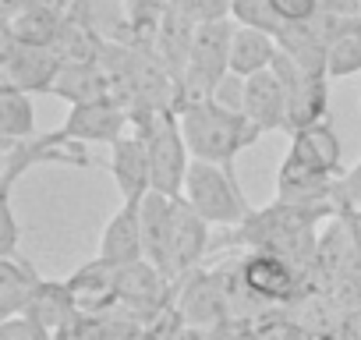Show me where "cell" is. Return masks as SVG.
<instances>
[{"label":"cell","instance_id":"obj_13","mask_svg":"<svg viewBox=\"0 0 361 340\" xmlns=\"http://www.w3.org/2000/svg\"><path fill=\"white\" fill-rule=\"evenodd\" d=\"M287 159L308 166V170H319V174H343V145H340V135L333 131L329 121H319V124H308V128H298L290 131V149H287Z\"/></svg>","mask_w":361,"mask_h":340},{"label":"cell","instance_id":"obj_16","mask_svg":"<svg viewBox=\"0 0 361 340\" xmlns=\"http://www.w3.org/2000/svg\"><path fill=\"white\" fill-rule=\"evenodd\" d=\"M50 96H57V99L75 107V103L114 96V85H110V75H106V68L99 61H64L57 78H54Z\"/></svg>","mask_w":361,"mask_h":340},{"label":"cell","instance_id":"obj_27","mask_svg":"<svg viewBox=\"0 0 361 340\" xmlns=\"http://www.w3.org/2000/svg\"><path fill=\"white\" fill-rule=\"evenodd\" d=\"M170 8L180 11L195 25H209V22H224L234 11V0H170Z\"/></svg>","mask_w":361,"mask_h":340},{"label":"cell","instance_id":"obj_24","mask_svg":"<svg viewBox=\"0 0 361 340\" xmlns=\"http://www.w3.org/2000/svg\"><path fill=\"white\" fill-rule=\"evenodd\" d=\"M326 75L329 78H350V75H361V22L336 32L329 40V50H326Z\"/></svg>","mask_w":361,"mask_h":340},{"label":"cell","instance_id":"obj_4","mask_svg":"<svg viewBox=\"0 0 361 340\" xmlns=\"http://www.w3.org/2000/svg\"><path fill=\"white\" fill-rule=\"evenodd\" d=\"M124 131H131V110L117 96H103V99L75 103L68 110L64 124L50 131V138L64 142V145H78V142H106L110 145Z\"/></svg>","mask_w":361,"mask_h":340},{"label":"cell","instance_id":"obj_32","mask_svg":"<svg viewBox=\"0 0 361 340\" xmlns=\"http://www.w3.org/2000/svg\"><path fill=\"white\" fill-rule=\"evenodd\" d=\"M213 99L224 103V107H231V110H245V75H234V71H231V75L216 85Z\"/></svg>","mask_w":361,"mask_h":340},{"label":"cell","instance_id":"obj_29","mask_svg":"<svg viewBox=\"0 0 361 340\" xmlns=\"http://www.w3.org/2000/svg\"><path fill=\"white\" fill-rule=\"evenodd\" d=\"M336 206L340 213H350V210H361V156L350 170H343L340 181H336Z\"/></svg>","mask_w":361,"mask_h":340},{"label":"cell","instance_id":"obj_7","mask_svg":"<svg viewBox=\"0 0 361 340\" xmlns=\"http://www.w3.org/2000/svg\"><path fill=\"white\" fill-rule=\"evenodd\" d=\"M61 64L64 57L57 47H32L4 32V43H0V75H4V82L25 92H50Z\"/></svg>","mask_w":361,"mask_h":340},{"label":"cell","instance_id":"obj_2","mask_svg":"<svg viewBox=\"0 0 361 340\" xmlns=\"http://www.w3.org/2000/svg\"><path fill=\"white\" fill-rule=\"evenodd\" d=\"M185 195L213 227H238L252 206L245 199V188L238 181V170L209 159H192L188 178H185Z\"/></svg>","mask_w":361,"mask_h":340},{"label":"cell","instance_id":"obj_22","mask_svg":"<svg viewBox=\"0 0 361 340\" xmlns=\"http://www.w3.org/2000/svg\"><path fill=\"white\" fill-rule=\"evenodd\" d=\"M36 135V103L32 92L0 82V142H18Z\"/></svg>","mask_w":361,"mask_h":340},{"label":"cell","instance_id":"obj_9","mask_svg":"<svg viewBox=\"0 0 361 340\" xmlns=\"http://www.w3.org/2000/svg\"><path fill=\"white\" fill-rule=\"evenodd\" d=\"M173 291H177V284L149 259L117 266V301L135 312H145L149 319H156L163 308L173 305Z\"/></svg>","mask_w":361,"mask_h":340},{"label":"cell","instance_id":"obj_23","mask_svg":"<svg viewBox=\"0 0 361 340\" xmlns=\"http://www.w3.org/2000/svg\"><path fill=\"white\" fill-rule=\"evenodd\" d=\"M25 312L36 315L39 322H47L54 333H61L71 322V315L78 312V305L71 298L68 280H39V287H36V294H32V301H29Z\"/></svg>","mask_w":361,"mask_h":340},{"label":"cell","instance_id":"obj_12","mask_svg":"<svg viewBox=\"0 0 361 340\" xmlns=\"http://www.w3.org/2000/svg\"><path fill=\"white\" fill-rule=\"evenodd\" d=\"M110 266H128L145 259V234H142V202H121V210L106 220L99 234V252Z\"/></svg>","mask_w":361,"mask_h":340},{"label":"cell","instance_id":"obj_17","mask_svg":"<svg viewBox=\"0 0 361 340\" xmlns=\"http://www.w3.org/2000/svg\"><path fill=\"white\" fill-rule=\"evenodd\" d=\"M68 287H71L78 312H106L117 301V266H110L96 255L92 262L78 266L68 277Z\"/></svg>","mask_w":361,"mask_h":340},{"label":"cell","instance_id":"obj_31","mask_svg":"<svg viewBox=\"0 0 361 340\" xmlns=\"http://www.w3.org/2000/svg\"><path fill=\"white\" fill-rule=\"evenodd\" d=\"M283 22H312L319 15V0H269Z\"/></svg>","mask_w":361,"mask_h":340},{"label":"cell","instance_id":"obj_15","mask_svg":"<svg viewBox=\"0 0 361 340\" xmlns=\"http://www.w3.org/2000/svg\"><path fill=\"white\" fill-rule=\"evenodd\" d=\"M245 114L269 135L287 131V85L273 68L255 71L245 78Z\"/></svg>","mask_w":361,"mask_h":340},{"label":"cell","instance_id":"obj_26","mask_svg":"<svg viewBox=\"0 0 361 340\" xmlns=\"http://www.w3.org/2000/svg\"><path fill=\"white\" fill-rule=\"evenodd\" d=\"M231 18L238 25H252V29H266V32H280L283 29V18L276 15V8L269 0H234V11Z\"/></svg>","mask_w":361,"mask_h":340},{"label":"cell","instance_id":"obj_35","mask_svg":"<svg viewBox=\"0 0 361 340\" xmlns=\"http://www.w3.org/2000/svg\"><path fill=\"white\" fill-rule=\"evenodd\" d=\"M347 217H350V224H354V231H357V241H361V210H350Z\"/></svg>","mask_w":361,"mask_h":340},{"label":"cell","instance_id":"obj_5","mask_svg":"<svg viewBox=\"0 0 361 340\" xmlns=\"http://www.w3.org/2000/svg\"><path fill=\"white\" fill-rule=\"evenodd\" d=\"M47 163H68V166H92L96 159L85 156V149L54 142L50 135H32L18 142H4V163H0V195H11L18 178Z\"/></svg>","mask_w":361,"mask_h":340},{"label":"cell","instance_id":"obj_1","mask_svg":"<svg viewBox=\"0 0 361 340\" xmlns=\"http://www.w3.org/2000/svg\"><path fill=\"white\" fill-rule=\"evenodd\" d=\"M177 117H180V131L188 138L192 156L224 163V166H234L238 156L259 145V138L266 135L245 110H231L216 99L185 103V107H177Z\"/></svg>","mask_w":361,"mask_h":340},{"label":"cell","instance_id":"obj_11","mask_svg":"<svg viewBox=\"0 0 361 340\" xmlns=\"http://www.w3.org/2000/svg\"><path fill=\"white\" fill-rule=\"evenodd\" d=\"M209 227L213 224L185 195H177V206H173V284L180 277H188L192 269H199L202 259L213 252Z\"/></svg>","mask_w":361,"mask_h":340},{"label":"cell","instance_id":"obj_14","mask_svg":"<svg viewBox=\"0 0 361 340\" xmlns=\"http://www.w3.org/2000/svg\"><path fill=\"white\" fill-rule=\"evenodd\" d=\"M173 195L149 192L142 199V234H145V259L159 266L173 280Z\"/></svg>","mask_w":361,"mask_h":340},{"label":"cell","instance_id":"obj_34","mask_svg":"<svg viewBox=\"0 0 361 340\" xmlns=\"http://www.w3.org/2000/svg\"><path fill=\"white\" fill-rule=\"evenodd\" d=\"M170 340H216V329H206V326H192V322H180V329L170 336Z\"/></svg>","mask_w":361,"mask_h":340},{"label":"cell","instance_id":"obj_30","mask_svg":"<svg viewBox=\"0 0 361 340\" xmlns=\"http://www.w3.org/2000/svg\"><path fill=\"white\" fill-rule=\"evenodd\" d=\"M0 217H4V227H0V255H18V217H15V202L11 195H0Z\"/></svg>","mask_w":361,"mask_h":340},{"label":"cell","instance_id":"obj_21","mask_svg":"<svg viewBox=\"0 0 361 340\" xmlns=\"http://www.w3.org/2000/svg\"><path fill=\"white\" fill-rule=\"evenodd\" d=\"M280 54V40L266 29H252V25H238L234 29V40H231V71L234 75H255V71H266L273 68Z\"/></svg>","mask_w":361,"mask_h":340},{"label":"cell","instance_id":"obj_19","mask_svg":"<svg viewBox=\"0 0 361 340\" xmlns=\"http://www.w3.org/2000/svg\"><path fill=\"white\" fill-rule=\"evenodd\" d=\"M39 273L29 259L22 255H0V319L18 315L29 308L36 287H39Z\"/></svg>","mask_w":361,"mask_h":340},{"label":"cell","instance_id":"obj_20","mask_svg":"<svg viewBox=\"0 0 361 340\" xmlns=\"http://www.w3.org/2000/svg\"><path fill=\"white\" fill-rule=\"evenodd\" d=\"M64 15L68 11L61 4H32V8H22L18 15L4 18V32L22 43H32V47H54L64 29Z\"/></svg>","mask_w":361,"mask_h":340},{"label":"cell","instance_id":"obj_25","mask_svg":"<svg viewBox=\"0 0 361 340\" xmlns=\"http://www.w3.org/2000/svg\"><path fill=\"white\" fill-rule=\"evenodd\" d=\"M124 8H128L135 40H138V47H142V43H152L159 22H163L166 11H170V0H124Z\"/></svg>","mask_w":361,"mask_h":340},{"label":"cell","instance_id":"obj_18","mask_svg":"<svg viewBox=\"0 0 361 340\" xmlns=\"http://www.w3.org/2000/svg\"><path fill=\"white\" fill-rule=\"evenodd\" d=\"M329 114V75H301L287 85V135L326 121Z\"/></svg>","mask_w":361,"mask_h":340},{"label":"cell","instance_id":"obj_3","mask_svg":"<svg viewBox=\"0 0 361 340\" xmlns=\"http://www.w3.org/2000/svg\"><path fill=\"white\" fill-rule=\"evenodd\" d=\"M238 22L224 18V22H209L199 25L195 43H192V57H188V71L177 85V107L185 103H199V99H213L216 85L231 75V40H234Z\"/></svg>","mask_w":361,"mask_h":340},{"label":"cell","instance_id":"obj_33","mask_svg":"<svg viewBox=\"0 0 361 340\" xmlns=\"http://www.w3.org/2000/svg\"><path fill=\"white\" fill-rule=\"evenodd\" d=\"M319 15L354 22V18H361V0H319Z\"/></svg>","mask_w":361,"mask_h":340},{"label":"cell","instance_id":"obj_6","mask_svg":"<svg viewBox=\"0 0 361 340\" xmlns=\"http://www.w3.org/2000/svg\"><path fill=\"white\" fill-rule=\"evenodd\" d=\"M241 273H245V284L252 287V294L266 308L287 305L301 291V269L273 248H248L241 255Z\"/></svg>","mask_w":361,"mask_h":340},{"label":"cell","instance_id":"obj_8","mask_svg":"<svg viewBox=\"0 0 361 340\" xmlns=\"http://www.w3.org/2000/svg\"><path fill=\"white\" fill-rule=\"evenodd\" d=\"M173 305H177V312H180V319H185V322L206 326V329H216L227 319H234L231 298H227L216 269H202V266L177 280Z\"/></svg>","mask_w":361,"mask_h":340},{"label":"cell","instance_id":"obj_10","mask_svg":"<svg viewBox=\"0 0 361 340\" xmlns=\"http://www.w3.org/2000/svg\"><path fill=\"white\" fill-rule=\"evenodd\" d=\"M110 174L121 192V202H142L152 192V166H149V149L145 138L131 128L117 142H110Z\"/></svg>","mask_w":361,"mask_h":340},{"label":"cell","instance_id":"obj_28","mask_svg":"<svg viewBox=\"0 0 361 340\" xmlns=\"http://www.w3.org/2000/svg\"><path fill=\"white\" fill-rule=\"evenodd\" d=\"M0 340H54V329L29 312L8 315L0 322Z\"/></svg>","mask_w":361,"mask_h":340}]
</instances>
